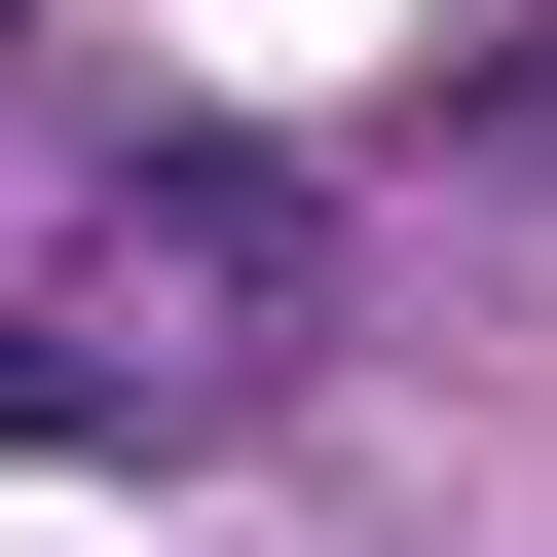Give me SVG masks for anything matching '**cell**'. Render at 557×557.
<instances>
[{"instance_id": "6da1fadb", "label": "cell", "mask_w": 557, "mask_h": 557, "mask_svg": "<svg viewBox=\"0 0 557 557\" xmlns=\"http://www.w3.org/2000/svg\"><path fill=\"white\" fill-rule=\"evenodd\" d=\"M0 446H75V335H0Z\"/></svg>"}]
</instances>
